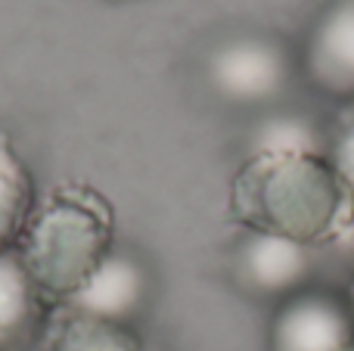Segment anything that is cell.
Masks as SVG:
<instances>
[{"mask_svg":"<svg viewBox=\"0 0 354 351\" xmlns=\"http://www.w3.org/2000/svg\"><path fill=\"white\" fill-rule=\"evenodd\" d=\"M227 211L243 230L324 249L354 234V196L326 159L311 149L249 153L227 193Z\"/></svg>","mask_w":354,"mask_h":351,"instance_id":"cell-1","label":"cell"},{"mask_svg":"<svg viewBox=\"0 0 354 351\" xmlns=\"http://www.w3.org/2000/svg\"><path fill=\"white\" fill-rule=\"evenodd\" d=\"M112 249L115 211L109 199L91 184L66 180L37 199L12 252L37 292L56 308L78 296Z\"/></svg>","mask_w":354,"mask_h":351,"instance_id":"cell-2","label":"cell"},{"mask_svg":"<svg viewBox=\"0 0 354 351\" xmlns=\"http://www.w3.org/2000/svg\"><path fill=\"white\" fill-rule=\"evenodd\" d=\"M354 314L345 292L301 286L280 298L268 323V351H348Z\"/></svg>","mask_w":354,"mask_h":351,"instance_id":"cell-3","label":"cell"},{"mask_svg":"<svg viewBox=\"0 0 354 351\" xmlns=\"http://www.w3.org/2000/svg\"><path fill=\"white\" fill-rule=\"evenodd\" d=\"M292 59L286 47L264 35H243L218 47L208 59V81L236 106H261L277 99L289 84Z\"/></svg>","mask_w":354,"mask_h":351,"instance_id":"cell-4","label":"cell"},{"mask_svg":"<svg viewBox=\"0 0 354 351\" xmlns=\"http://www.w3.org/2000/svg\"><path fill=\"white\" fill-rule=\"evenodd\" d=\"M299 68L320 97L354 103V0H330L320 10L301 44Z\"/></svg>","mask_w":354,"mask_h":351,"instance_id":"cell-5","label":"cell"},{"mask_svg":"<svg viewBox=\"0 0 354 351\" xmlns=\"http://www.w3.org/2000/svg\"><path fill=\"white\" fill-rule=\"evenodd\" d=\"M314 271V249L270 234L245 230L233 252V274L239 286L261 298H286L308 286Z\"/></svg>","mask_w":354,"mask_h":351,"instance_id":"cell-6","label":"cell"},{"mask_svg":"<svg viewBox=\"0 0 354 351\" xmlns=\"http://www.w3.org/2000/svg\"><path fill=\"white\" fill-rule=\"evenodd\" d=\"M149 292H153V280L147 265L128 249H112L103 265L93 271V277L81 286L78 296L66 305L106 321L134 323L147 308Z\"/></svg>","mask_w":354,"mask_h":351,"instance_id":"cell-7","label":"cell"},{"mask_svg":"<svg viewBox=\"0 0 354 351\" xmlns=\"http://www.w3.org/2000/svg\"><path fill=\"white\" fill-rule=\"evenodd\" d=\"M53 305L37 292L16 252H0V351L41 345Z\"/></svg>","mask_w":354,"mask_h":351,"instance_id":"cell-8","label":"cell"},{"mask_svg":"<svg viewBox=\"0 0 354 351\" xmlns=\"http://www.w3.org/2000/svg\"><path fill=\"white\" fill-rule=\"evenodd\" d=\"M47 351H147L134 323H118L56 305L41 336Z\"/></svg>","mask_w":354,"mask_h":351,"instance_id":"cell-9","label":"cell"},{"mask_svg":"<svg viewBox=\"0 0 354 351\" xmlns=\"http://www.w3.org/2000/svg\"><path fill=\"white\" fill-rule=\"evenodd\" d=\"M37 205L35 174L12 140L0 134V252H12Z\"/></svg>","mask_w":354,"mask_h":351,"instance_id":"cell-10","label":"cell"},{"mask_svg":"<svg viewBox=\"0 0 354 351\" xmlns=\"http://www.w3.org/2000/svg\"><path fill=\"white\" fill-rule=\"evenodd\" d=\"M326 159L333 162V168L354 196V103L336 118L330 137H326Z\"/></svg>","mask_w":354,"mask_h":351,"instance_id":"cell-11","label":"cell"},{"mask_svg":"<svg viewBox=\"0 0 354 351\" xmlns=\"http://www.w3.org/2000/svg\"><path fill=\"white\" fill-rule=\"evenodd\" d=\"M345 298H348L351 314H354V267H351V274H348V283H345Z\"/></svg>","mask_w":354,"mask_h":351,"instance_id":"cell-12","label":"cell"},{"mask_svg":"<svg viewBox=\"0 0 354 351\" xmlns=\"http://www.w3.org/2000/svg\"><path fill=\"white\" fill-rule=\"evenodd\" d=\"M28 351H47V348H41V345H35V348H28Z\"/></svg>","mask_w":354,"mask_h":351,"instance_id":"cell-13","label":"cell"},{"mask_svg":"<svg viewBox=\"0 0 354 351\" xmlns=\"http://www.w3.org/2000/svg\"><path fill=\"white\" fill-rule=\"evenodd\" d=\"M348 351H354V342H351V348H348Z\"/></svg>","mask_w":354,"mask_h":351,"instance_id":"cell-14","label":"cell"}]
</instances>
